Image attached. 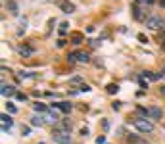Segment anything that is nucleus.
I'll use <instances>...</instances> for the list:
<instances>
[{
  "mask_svg": "<svg viewBox=\"0 0 165 144\" xmlns=\"http://www.w3.org/2000/svg\"><path fill=\"white\" fill-rule=\"evenodd\" d=\"M135 127H136V131H140V133H152L154 131V123L150 119H146V117H140V119H135Z\"/></svg>",
  "mask_w": 165,
  "mask_h": 144,
  "instance_id": "nucleus-1",
  "label": "nucleus"
},
{
  "mask_svg": "<svg viewBox=\"0 0 165 144\" xmlns=\"http://www.w3.org/2000/svg\"><path fill=\"white\" fill-rule=\"evenodd\" d=\"M54 142L56 144H69L71 142V135L65 133V131H58V129H56L54 131Z\"/></svg>",
  "mask_w": 165,
  "mask_h": 144,
  "instance_id": "nucleus-2",
  "label": "nucleus"
},
{
  "mask_svg": "<svg viewBox=\"0 0 165 144\" xmlns=\"http://www.w3.org/2000/svg\"><path fill=\"white\" fill-rule=\"evenodd\" d=\"M163 19L159 17V15H148V19H146V27L148 29H159V27H163Z\"/></svg>",
  "mask_w": 165,
  "mask_h": 144,
  "instance_id": "nucleus-3",
  "label": "nucleus"
},
{
  "mask_svg": "<svg viewBox=\"0 0 165 144\" xmlns=\"http://www.w3.org/2000/svg\"><path fill=\"white\" fill-rule=\"evenodd\" d=\"M42 117H44V123H50V125H58V123H60V115L54 111V108L48 110L46 114H42Z\"/></svg>",
  "mask_w": 165,
  "mask_h": 144,
  "instance_id": "nucleus-4",
  "label": "nucleus"
},
{
  "mask_svg": "<svg viewBox=\"0 0 165 144\" xmlns=\"http://www.w3.org/2000/svg\"><path fill=\"white\" fill-rule=\"evenodd\" d=\"M0 94H2L4 98H10V96H15V94H17V90H15V86H14V85H6V83H2Z\"/></svg>",
  "mask_w": 165,
  "mask_h": 144,
  "instance_id": "nucleus-5",
  "label": "nucleus"
},
{
  "mask_svg": "<svg viewBox=\"0 0 165 144\" xmlns=\"http://www.w3.org/2000/svg\"><path fill=\"white\" fill-rule=\"evenodd\" d=\"M161 115H163L161 108H157V106L148 108V117H150V119H161Z\"/></svg>",
  "mask_w": 165,
  "mask_h": 144,
  "instance_id": "nucleus-6",
  "label": "nucleus"
},
{
  "mask_svg": "<svg viewBox=\"0 0 165 144\" xmlns=\"http://www.w3.org/2000/svg\"><path fill=\"white\" fill-rule=\"evenodd\" d=\"M132 12H135V19H144V21H146V14H144V6H140V4H135V8H132Z\"/></svg>",
  "mask_w": 165,
  "mask_h": 144,
  "instance_id": "nucleus-7",
  "label": "nucleus"
},
{
  "mask_svg": "<svg viewBox=\"0 0 165 144\" xmlns=\"http://www.w3.org/2000/svg\"><path fill=\"white\" fill-rule=\"evenodd\" d=\"M0 119H2V131H4V133H6L10 127L14 125V119H12L8 114H2V117H0Z\"/></svg>",
  "mask_w": 165,
  "mask_h": 144,
  "instance_id": "nucleus-8",
  "label": "nucleus"
},
{
  "mask_svg": "<svg viewBox=\"0 0 165 144\" xmlns=\"http://www.w3.org/2000/svg\"><path fill=\"white\" fill-rule=\"evenodd\" d=\"M6 8H8V12L12 14V15H17L19 14V6H17V2H15V0H8Z\"/></svg>",
  "mask_w": 165,
  "mask_h": 144,
  "instance_id": "nucleus-9",
  "label": "nucleus"
},
{
  "mask_svg": "<svg viewBox=\"0 0 165 144\" xmlns=\"http://www.w3.org/2000/svg\"><path fill=\"white\" fill-rule=\"evenodd\" d=\"M58 6H60L61 10H64L65 14H71V12L75 10V6H73V4H71V2H65V0H60V2H58Z\"/></svg>",
  "mask_w": 165,
  "mask_h": 144,
  "instance_id": "nucleus-10",
  "label": "nucleus"
},
{
  "mask_svg": "<svg viewBox=\"0 0 165 144\" xmlns=\"http://www.w3.org/2000/svg\"><path fill=\"white\" fill-rule=\"evenodd\" d=\"M52 108H58V110H61L64 114H69V111H71V108H73V106H71L69 102H58V104H54Z\"/></svg>",
  "mask_w": 165,
  "mask_h": 144,
  "instance_id": "nucleus-11",
  "label": "nucleus"
},
{
  "mask_svg": "<svg viewBox=\"0 0 165 144\" xmlns=\"http://www.w3.org/2000/svg\"><path fill=\"white\" fill-rule=\"evenodd\" d=\"M31 125L33 127H42L44 125V117L42 115H33L31 117Z\"/></svg>",
  "mask_w": 165,
  "mask_h": 144,
  "instance_id": "nucleus-12",
  "label": "nucleus"
},
{
  "mask_svg": "<svg viewBox=\"0 0 165 144\" xmlns=\"http://www.w3.org/2000/svg\"><path fill=\"white\" fill-rule=\"evenodd\" d=\"M33 110L40 115V114H46V111H48V108H46L44 104H40V102H37V104H33Z\"/></svg>",
  "mask_w": 165,
  "mask_h": 144,
  "instance_id": "nucleus-13",
  "label": "nucleus"
},
{
  "mask_svg": "<svg viewBox=\"0 0 165 144\" xmlns=\"http://www.w3.org/2000/svg\"><path fill=\"white\" fill-rule=\"evenodd\" d=\"M33 52H35L33 46H19V54L21 56H31Z\"/></svg>",
  "mask_w": 165,
  "mask_h": 144,
  "instance_id": "nucleus-14",
  "label": "nucleus"
},
{
  "mask_svg": "<svg viewBox=\"0 0 165 144\" xmlns=\"http://www.w3.org/2000/svg\"><path fill=\"white\" fill-rule=\"evenodd\" d=\"M77 60L82 61V64H86V61H89L90 58H89V54H86V52H77Z\"/></svg>",
  "mask_w": 165,
  "mask_h": 144,
  "instance_id": "nucleus-15",
  "label": "nucleus"
},
{
  "mask_svg": "<svg viewBox=\"0 0 165 144\" xmlns=\"http://www.w3.org/2000/svg\"><path fill=\"white\" fill-rule=\"evenodd\" d=\"M71 39H73V44H81L82 42V35L81 33H73V35H71Z\"/></svg>",
  "mask_w": 165,
  "mask_h": 144,
  "instance_id": "nucleus-16",
  "label": "nucleus"
},
{
  "mask_svg": "<svg viewBox=\"0 0 165 144\" xmlns=\"http://www.w3.org/2000/svg\"><path fill=\"white\" fill-rule=\"evenodd\" d=\"M117 90H119V85H115V83H110V85H107V92H110V94H115Z\"/></svg>",
  "mask_w": 165,
  "mask_h": 144,
  "instance_id": "nucleus-17",
  "label": "nucleus"
},
{
  "mask_svg": "<svg viewBox=\"0 0 165 144\" xmlns=\"http://www.w3.org/2000/svg\"><path fill=\"white\" fill-rule=\"evenodd\" d=\"M67 29H69V23H67V21H64V23L60 25V33H61V35L67 33Z\"/></svg>",
  "mask_w": 165,
  "mask_h": 144,
  "instance_id": "nucleus-18",
  "label": "nucleus"
},
{
  "mask_svg": "<svg viewBox=\"0 0 165 144\" xmlns=\"http://www.w3.org/2000/svg\"><path fill=\"white\" fill-rule=\"evenodd\" d=\"M6 110L10 111V114H15V111H17V108H15V104H12V102H8V104H6Z\"/></svg>",
  "mask_w": 165,
  "mask_h": 144,
  "instance_id": "nucleus-19",
  "label": "nucleus"
},
{
  "mask_svg": "<svg viewBox=\"0 0 165 144\" xmlns=\"http://www.w3.org/2000/svg\"><path fill=\"white\" fill-rule=\"evenodd\" d=\"M19 77H21V79H27V77H33V73H27V71H19Z\"/></svg>",
  "mask_w": 165,
  "mask_h": 144,
  "instance_id": "nucleus-20",
  "label": "nucleus"
},
{
  "mask_svg": "<svg viewBox=\"0 0 165 144\" xmlns=\"http://www.w3.org/2000/svg\"><path fill=\"white\" fill-rule=\"evenodd\" d=\"M81 81H82L81 77H79V75H75V77H71V81H69V83H81Z\"/></svg>",
  "mask_w": 165,
  "mask_h": 144,
  "instance_id": "nucleus-21",
  "label": "nucleus"
},
{
  "mask_svg": "<svg viewBox=\"0 0 165 144\" xmlns=\"http://www.w3.org/2000/svg\"><path fill=\"white\" fill-rule=\"evenodd\" d=\"M15 96H17V100H21V102H23V100H27V96H25L23 92H17V94H15Z\"/></svg>",
  "mask_w": 165,
  "mask_h": 144,
  "instance_id": "nucleus-22",
  "label": "nucleus"
},
{
  "mask_svg": "<svg viewBox=\"0 0 165 144\" xmlns=\"http://www.w3.org/2000/svg\"><path fill=\"white\" fill-rule=\"evenodd\" d=\"M79 90H81V92H89V90H90V86H89V85H81V89H79Z\"/></svg>",
  "mask_w": 165,
  "mask_h": 144,
  "instance_id": "nucleus-23",
  "label": "nucleus"
},
{
  "mask_svg": "<svg viewBox=\"0 0 165 144\" xmlns=\"http://www.w3.org/2000/svg\"><path fill=\"white\" fill-rule=\"evenodd\" d=\"M96 144H106V136H98L96 138Z\"/></svg>",
  "mask_w": 165,
  "mask_h": 144,
  "instance_id": "nucleus-24",
  "label": "nucleus"
},
{
  "mask_svg": "<svg viewBox=\"0 0 165 144\" xmlns=\"http://www.w3.org/2000/svg\"><path fill=\"white\" fill-rule=\"evenodd\" d=\"M29 127H21V133H23V136H29Z\"/></svg>",
  "mask_w": 165,
  "mask_h": 144,
  "instance_id": "nucleus-25",
  "label": "nucleus"
},
{
  "mask_svg": "<svg viewBox=\"0 0 165 144\" xmlns=\"http://www.w3.org/2000/svg\"><path fill=\"white\" fill-rule=\"evenodd\" d=\"M102 127H104V129L107 131V129H110V121H107V119H104V121H102Z\"/></svg>",
  "mask_w": 165,
  "mask_h": 144,
  "instance_id": "nucleus-26",
  "label": "nucleus"
},
{
  "mask_svg": "<svg viewBox=\"0 0 165 144\" xmlns=\"http://www.w3.org/2000/svg\"><path fill=\"white\" fill-rule=\"evenodd\" d=\"M111 108H113V110H119V108H121V102H113Z\"/></svg>",
  "mask_w": 165,
  "mask_h": 144,
  "instance_id": "nucleus-27",
  "label": "nucleus"
},
{
  "mask_svg": "<svg viewBox=\"0 0 165 144\" xmlns=\"http://www.w3.org/2000/svg\"><path fill=\"white\" fill-rule=\"evenodd\" d=\"M67 60H69V61H75V60H77V54H69Z\"/></svg>",
  "mask_w": 165,
  "mask_h": 144,
  "instance_id": "nucleus-28",
  "label": "nucleus"
},
{
  "mask_svg": "<svg viewBox=\"0 0 165 144\" xmlns=\"http://www.w3.org/2000/svg\"><path fill=\"white\" fill-rule=\"evenodd\" d=\"M138 40H140V42H148V39L144 37V35H138Z\"/></svg>",
  "mask_w": 165,
  "mask_h": 144,
  "instance_id": "nucleus-29",
  "label": "nucleus"
},
{
  "mask_svg": "<svg viewBox=\"0 0 165 144\" xmlns=\"http://www.w3.org/2000/svg\"><path fill=\"white\" fill-rule=\"evenodd\" d=\"M159 92H161V94H165V85L161 86V89H159Z\"/></svg>",
  "mask_w": 165,
  "mask_h": 144,
  "instance_id": "nucleus-30",
  "label": "nucleus"
},
{
  "mask_svg": "<svg viewBox=\"0 0 165 144\" xmlns=\"http://www.w3.org/2000/svg\"><path fill=\"white\" fill-rule=\"evenodd\" d=\"M39 144H44V142H39Z\"/></svg>",
  "mask_w": 165,
  "mask_h": 144,
  "instance_id": "nucleus-31",
  "label": "nucleus"
},
{
  "mask_svg": "<svg viewBox=\"0 0 165 144\" xmlns=\"http://www.w3.org/2000/svg\"><path fill=\"white\" fill-rule=\"evenodd\" d=\"M163 46H165V44H163Z\"/></svg>",
  "mask_w": 165,
  "mask_h": 144,
  "instance_id": "nucleus-32",
  "label": "nucleus"
}]
</instances>
